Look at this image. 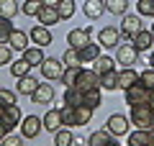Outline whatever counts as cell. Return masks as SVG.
<instances>
[{
    "label": "cell",
    "instance_id": "cell-1",
    "mask_svg": "<svg viewBox=\"0 0 154 146\" xmlns=\"http://www.w3.org/2000/svg\"><path fill=\"white\" fill-rule=\"evenodd\" d=\"M128 120H131V126H136V128H144L149 131L154 126V108L149 103L144 105H131L128 108Z\"/></svg>",
    "mask_w": 154,
    "mask_h": 146
},
{
    "label": "cell",
    "instance_id": "cell-2",
    "mask_svg": "<svg viewBox=\"0 0 154 146\" xmlns=\"http://www.w3.org/2000/svg\"><path fill=\"white\" fill-rule=\"evenodd\" d=\"M105 128H108L116 138H121V136H128V131H131V120H128V115L113 113L108 120H105Z\"/></svg>",
    "mask_w": 154,
    "mask_h": 146
},
{
    "label": "cell",
    "instance_id": "cell-3",
    "mask_svg": "<svg viewBox=\"0 0 154 146\" xmlns=\"http://www.w3.org/2000/svg\"><path fill=\"white\" fill-rule=\"evenodd\" d=\"M64 69H67V64L62 59H57V56H46L44 64H41V75H44V80H62Z\"/></svg>",
    "mask_w": 154,
    "mask_h": 146
},
{
    "label": "cell",
    "instance_id": "cell-4",
    "mask_svg": "<svg viewBox=\"0 0 154 146\" xmlns=\"http://www.w3.org/2000/svg\"><path fill=\"white\" fill-rule=\"evenodd\" d=\"M123 97H126L128 108H131V105H144V103H149V87H144L141 82H136V85H131L128 90H123Z\"/></svg>",
    "mask_w": 154,
    "mask_h": 146
},
{
    "label": "cell",
    "instance_id": "cell-5",
    "mask_svg": "<svg viewBox=\"0 0 154 146\" xmlns=\"http://www.w3.org/2000/svg\"><path fill=\"white\" fill-rule=\"evenodd\" d=\"M141 16L139 13H126L123 16V23H121V41H128L131 44V36L136 31H141Z\"/></svg>",
    "mask_w": 154,
    "mask_h": 146
},
{
    "label": "cell",
    "instance_id": "cell-6",
    "mask_svg": "<svg viewBox=\"0 0 154 146\" xmlns=\"http://www.w3.org/2000/svg\"><path fill=\"white\" fill-rule=\"evenodd\" d=\"M113 59H116V64H121V67H131V64H136L139 51L134 49V44H118Z\"/></svg>",
    "mask_w": 154,
    "mask_h": 146
},
{
    "label": "cell",
    "instance_id": "cell-7",
    "mask_svg": "<svg viewBox=\"0 0 154 146\" xmlns=\"http://www.w3.org/2000/svg\"><path fill=\"white\" fill-rule=\"evenodd\" d=\"M41 131H44V123H41L38 115H23V120H21V136L23 138H36Z\"/></svg>",
    "mask_w": 154,
    "mask_h": 146
},
{
    "label": "cell",
    "instance_id": "cell-8",
    "mask_svg": "<svg viewBox=\"0 0 154 146\" xmlns=\"http://www.w3.org/2000/svg\"><path fill=\"white\" fill-rule=\"evenodd\" d=\"M72 87H77L80 92H88V90H93V87H100L98 85V72H95V69H85V67H82Z\"/></svg>",
    "mask_w": 154,
    "mask_h": 146
},
{
    "label": "cell",
    "instance_id": "cell-9",
    "mask_svg": "<svg viewBox=\"0 0 154 146\" xmlns=\"http://www.w3.org/2000/svg\"><path fill=\"white\" fill-rule=\"evenodd\" d=\"M90 31H93V26H85V28H72L69 33H67V44H69L72 49H80L88 46L90 44Z\"/></svg>",
    "mask_w": 154,
    "mask_h": 146
},
{
    "label": "cell",
    "instance_id": "cell-10",
    "mask_svg": "<svg viewBox=\"0 0 154 146\" xmlns=\"http://www.w3.org/2000/svg\"><path fill=\"white\" fill-rule=\"evenodd\" d=\"M98 44L103 49H116L118 44H121V28H116V26H105L103 31L98 33Z\"/></svg>",
    "mask_w": 154,
    "mask_h": 146
},
{
    "label": "cell",
    "instance_id": "cell-11",
    "mask_svg": "<svg viewBox=\"0 0 154 146\" xmlns=\"http://www.w3.org/2000/svg\"><path fill=\"white\" fill-rule=\"evenodd\" d=\"M21 120H23V113H21V108L18 105H5V110H3V118H0V123L8 128V133H13V128L16 126H21Z\"/></svg>",
    "mask_w": 154,
    "mask_h": 146
},
{
    "label": "cell",
    "instance_id": "cell-12",
    "mask_svg": "<svg viewBox=\"0 0 154 146\" xmlns=\"http://www.w3.org/2000/svg\"><path fill=\"white\" fill-rule=\"evenodd\" d=\"M28 38H31L33 41V46H51V41H54V36H51V31L46 26H41V23H38V26H33L31 31H28Z\"/></svg>",
    "mask_w": 154,
    "mask_h": 146
},
{
    "label": "cell",
    "instance_id": "cell-13",
    "mask_svg": "<svg viewBox=\"0 0 154 146\" xmlns=\"http://www.w3.org/2000/svg\"><path fill=\"white\" fill-rule=\"evenodd\" d=\"M31 100H33V105H49L54 100V87L46 85V82H38V87L31 92Z\"/></svg>",
    "mask_w": 154,
    "mask_h": 146
},
{
    "label": "cell",
    "instance_id": "cell-14",
    "mask_svg": "<svg viewBox=\"0 0 154 146\" xmlns=\"http://www.w3.org/2000/svg\"><path fill=\"white\" fill-rule=\"evenodd\" d=\"M131 44H134V49H136L139 54H141V51H149V49L154 46V36H152V31L141 28V31H136L131 36Z\"/></svg>",
    "mask_w": 154,
    "mask_h": 146
},
{
    "label": "cell",
    "instance_id": "cell-15",
    "mask_svg": "<svg viewBox=\"0 0 154 146\" xmlns=\"http://www.w3.org/2000/svg\"><path fill=\"white\" fill-rule=\"evenodd\" d=\"M36 18H38V23L46 26V28H51L54 23L62 21V18H59V11H57L54 5H41V8H38V13H36Z\"/></svg>",
    "mask_w": 154,
    "mask_h": 146
},
{
    "label": "cell",
    "instance_id": "cell-16",
    "mask_svg": "<svg viewBox=\"0 0 154 146\" xmlns=\"http://www.w3.org/2000/svg\"><path fill=\"white\" fill-rule=\"evenodd\" d=\"M28 41H31V38H28V33H26V31H21V28H13L11 38H8V46L16 49V51H26V49L31 46Z\"/></svg>",
    "mask_w": 154,
    "mask_h": 146
},
{
    "label": "cell",
    "instance_id": "cell-17",
    "mask_svg": "<svg viewBox=\"0 0 154 146\" xmlns=\"http://www.w3.org/2000/svg\"><path fill=\"white\" fill-rule=\"evenodd\" d=\"M41 123H44V131H49V133H57L59 128H64V126H62V118H59V108L46 110V115L41 118Z\"/></svg>",
    "mask_w": 154,
    "mask_h": 146
},
{
    "label": "cell",
    "instance_id": "cell-18",
    "mask_svg": "<svg viewBox=\"0 0 154 146\" xmlns=\"http://www.w3.org/2000/svg\"><path fill=\"white\" fill-rule=\"evenodd\" d=\"M82 13L90 18V21H98V18L105 13V3L103 0H85L82 3Z\"/></svg>",
    "mask_w": 154,
    "mask_h": 146
},
{
    "label": "cell",
    "instance_id": "cell-19",
    "mask_svg": "<svg viewBox=\"0 0 154 146\" xmlns=\"http://www.w3.org/2000/svg\"><path fill=\"white\" fill-rule=\"evenodd\" d=\"M139 82V72L134 69V67H123L121 72H118V90H128L131 85H136Z\"/></svg>",
    "mask_w": 154,
    "mask_h": 146
},
{
    "label": "cell",
    "instance_id": "cell-20",
    "mask_svg": "<svg viewBox=\"0 0 154 146\" xmlns=\"http://www.w3.org/2000/svg\"><path fill=\"white\" fill-rule=\"evenodd\" d=\"M126 144H128V146H146V144H152V133H149V131H144V128L128 131Z\"/></svg>",
    "mask_w": 154,
    "mask_h": 146
},
{
    "label": "cell",
    "instance_id": "cell-21",
    "mask_svg": "<svg viewBox=\"0 0 154 146\" xmlns=\"http://www.w3.org/2000/svg\"><path fill=\"white\" fill-rule=\"evenodd\" d=\"M100 49L103 46H100V44H93V41H90L88 46H82L80 49V64H93V62L100 56Z\"/></svg>",
    "mask_w": 154,
    "mask_h": 146
},
{
    "label": "cell",
    "instance_id": "cell-22",
    "mask_svg": "<svg viewBox=\"0 0 154 146\" xmlns=\"http://www.w3.org/2000/svg\"><path fill=\"white\" fill-rule=\"evenodd\" d=\"M23 59H26L31 67H41L44 59H46V54H44V49H41V46H28L26 51H23Z\"/></svg>",
    "mask_w": 154,
    "mask_h": 146
},
{
    "label": "cell",
    "instance_id": "cell-23",
    "mask_svg": "<svg viewBox=\"0 0 154 146\" xmlns=\"http://www.w3.org/2000/svg\"><path fill=\"white\" fill-rule=\"evenodd\" d=\"M98 85H100V90H118V69H110V72H105V75H98Z\"/></svg>",
    "mask_w": 154,
    "mask_h": 146
},
{
    "label": "cell",
    "instance_id": "cell-24",
    "mask_svg": "<svg viewBox=\"0 0 154 146\" xmlns=\"http://www.w3.org/2000/svg\"><path fill=\"white\" fill-rule=\"evenodd\" d=\"M36 87H38V80H36L33 75H26V77H18V87H16V92H18V95H31Z\"/></svg>",
    "mask_w": 154,
    "mask_h": 146
},
{
    "label": "cell",
    "instance_id": "cell-25",
    "mask_svg": "<svg viewBox=\"0 0 154 146\" xmlns=\"http://www.w3.org/2000/svg\"><path fill=\"white\" fill-rule=\"evenodd\" d=\"M59 118H62V126H64V128H75V126H77V108H72V105H62V108H59Z\"/></svg>",
    "mask_w": 154,
    "mask_h": 146
},
{
    "label": "cell",
    "instance_id": "cell-26",
    "mask_svg": "<svg viewBox=\"0 0 154 146\" xmlns=\"http://www.w3.org/2000/svg\"><path fill=\"white\" fill-rule=\"evenodd\" d=\"M110 138H116L113 133H110L108 128H100V131H93V133L88 136V146H105Z\"/></svg>",
    "mask_w": 154,
    "mask_h": 146
},
{
    "label": "cell",
    "instance_id": "cell-27",
    "mask_svg": "<svg viewBox=\"0 0 154 146\" xmlns=\"http://www.w3.org/2000/svg\"><path fill=\"white\" fill-rule=\"evenodd\" d=\"M100 103H103V95H100V87H93V90L82 92V105H88V108H100Z\"/></svg>",
    "mask_w": 154,
    "mask_h": 146
},
{
    "label": "cell",
    "instance_id": "cell-28",
    "mask_svg": "<svg viewBox=\"0 0 154 146\" xmlns=\"http://www.w3.org/2000/svg\"><path fill=\"white\" fill-rule=\"evenodd\" d=\"M93 64H95L93 69L98 72V75H105V72H110V69H116V59H113V56H108V54H100L98 59L93 62Z\"/></svg>",
    "mask_w": 154,
    "mask_h": 146
},
{
    "label": "cell",
    "instance_id": "cell-29",
    "mask_svg": "<svg viewBox=\"0 0 154 146\" xmlns=\"http://www.w3.org/2000/svg\"><path fill=\"white\" fill-rule=\"evenodd\" d=\"M8 67H11V75L16 77V80H18V77H26V75H31V69H33V67L28 64V62L23 59V56H21V59H16V62H11Z\"/></svg>",
    "mask_w": 154,
    "mask_h": 146
},
{
    "label": "cell",
    "instance_id": "cell-30",
    "mask_svg": "<svg viewBox=\"0 0 154 146\" xmlns=\"http://www.w3.org/2000/svg\"><path fill=\"white\" fill-rule=\"evenodd\" d=\"M54 136V146H75V133H72V128H59Z\"/></svg>",
    "mask_w": 154,
    "mask_h": 146
},
{
    "label": "cell",
    "instance_id": "cell-31",
    "mask_svg": "<svg viewBox=\"0 0 154 146\" xmlns=\"http://www.w3.org/2000/svg\"><path fill=\"white\" fill-rule=\"evenodd\" d=\"M103 3H105V11L113 16H126L128 11V0H103Z\"/></svg>",
    "mask_w": 154,
    "mask_h": 146
},
{
    "label": "cell",
    "instance_id": "cell-32",
    "mask_svg": "<svg viewBox=\"0 0 154 146\" xmlns=\"http://www.w3.org/2000/svg\"><path fill=\"white\" fill-rule=\"evenodd\" d=\"M21 13V5L16 0H0V16L3 18H16Z\"/></svg>",
    "mask_w": 154,
    "mask_h": 146
},
{
    "label": "cell",
    "instance_id": "cell-33",
    "mask_svg": "<svg viewBox=\"0 0 154 146\" xmlns=\"http://www.w3.org/2000/svg\"><path fill=\"white\" fill-rule=\"evenodd\" d=\"M64 105L80 108V105H82V92L77 90V87H67V90H64Z\"/></svg>",
    "mask_w": 154,
    "mask_h": 146
},
{
    "label": "cell",
    "instance_id": "cell-34",
    "mask_svg": "<svg viewBox=\"0 0 154 146\" xmlns=\"http://www.w3.org/2000/svg\"><path fill=\"white\" fill-rule=\"evenodd\" d=\"M13 28H16V26L11 23V18H3V16H0V46H3V44H8Z\"/></svg>",
    "mask_w": 154,
    "mask_h": 146
},
{
    "label": "cell",
    "instance_id": "cell-35",
    "mask_svg": "<svg viewBox=\"0 0 154 146\" xmlns=\"http://www.w3.org/2000/svg\"><path fill=\"white\" fill-rule=\"evenodd\" d=\"M57 11H59V18H62V21L72 18V16H75V0H59Z\"/></svg>",
    "mask_w": 154,
    "mask_h": 146
},
{
    "label": "cell",
    "instance_id": "cell-36",
    "mask_svg": "<svg viewBox=\"0 0 154 146\" xmlns=\"http://www.w3.org/2000/svg\"><path fill=\"white\" fill-rule=\"evenodd\" d=\"M136 13L141 18H154V0H139L136 3Z\"/></svg>",
    "mask_w": 154,
    "mask_h": 146
},
{
    "label": "cell",
    "instance_id": "cell-37",
    "mask_svg": "<svg viewBox=\"0 0 154 146\" xmlns=\"http://www.w3.org/2000/svg\"><path fill=\"white\" fill-rule=\"evenodd\" d=\"M93 113H95L93 108H88V105H80V108H77V128H80V126H88L90 120H93Z\"/></svg>",
    "mask_w": 154,
    "mask_h": 146
},
{
    "label": "cell",
    "instance_id": "cell-38",
    "mask_svg": "<svg viewBox=\"0 0 154 146\" xmlns=\"http://www.w3.org/2000/svg\"><path fill=\"white\" fill-rule=\"evenodd\" d=\"M41 5H44V0H23L21 13H23V16H36Z\"/></svg>",
    "mask_w": 154,
    "mask_h": 146
},
{
    "label": "cell",
    "instance_id": "cell-39",
    "mask_svg": "<svg viewBox=\"0 0 154 146\" xmlns=\"http://www.w3.org/2000/svg\"><path fill=\"white\" fill-rule=\"evenodd\" d=\"M62 62H64L67 67H82V64H80V51H77V49H72V46H69V49L64 51Z\"/></svg>",
    "mask_w": 154,
    "mask_h": 146
},
{
    "label": "cell",
    "instance_id": "cell-40",
    "mask_svg": "<svg viewBox=\"0 0 154 146\" xmlns=\"http://www.w3.org/2000/svg\"><path fill=\"white\" fill-rule=\"evenodd\" d=\"M80 69H82V67H67L64 75H62V85L72 87V85H75V80H77V75H80Z\"/></svg>",
    "mask_w": 154,
    "mask_h": 146
},
{
    "label": "cell",
    "instance_id": "cell-41",
    "mask_svg": "<svg viewBox=\"0 0 154 146\" xmlns=\"http://www.w3.org/2000/svg\"><path fill=\"white\" fill-rule=\"evenodd\" d=\"M0 103H3V105H18V92L0 87Z\"/></svg>",
    "mask_w": 154,
    "mask_h": 146
},
{
    "label": "cell",
    "instance_id": "cell-42",
    "mask_svg": "<svg viewBox=\"0 0 154 146\" xmlns=\"http://www.w3.org/2000/svg\"><path fill=\"white\" fill-rule=\"evenodd\" d=\"M139 82H141L144 87H149V90H154V69L149 67V69L139 72Z\"/></svg>",
    "mask_w": 154,
    "mask_h": 146
},
{
    "label": "cell",
    "instance_id": "cell-43",
    "mask_svg": "<svg viewBox=\"0 0 154 146\" xmlns=\"http://www.w3.org/2000/svg\"><path fill=\"white\" fill-rule=\"evenodd\" d=\"M11 62H13V49L8 46V44H3V46H0V67L11 64Z\"/></svg>",
    "mask_w": 154,
    "mask_h": 146
},
{
    "label": "cell",
    "instance_id": "cell-44",
    "mask_svg": "<svg viewBox=\"0 0 154 146\" xmlns=\"http://www.w3.org/2000/svg\"><path fill=\"white\" fill-rule=\"evenodd\" d=\"M0 146H23V136H16V133H8L5 138L0 141Z\"/></svg>",
    "mask_w": 154,
    "mask_h": 146
},
{
    "label": "cell",
    "instance_id": "cell-45",
    "mask_svg": "<svg viewBox=\"0 0 154 146\" xmlns=\"http://www.w3.org/2000/svg\"><path fill=\"white\" fill-rule=\"evenodd\" d=\"M5 136H8V128H5V126H3V123H0V141L5 138Z\"/></svg>",
    "mask_w": 154,
    "mask_h": 146
},
{
    "label": "cell",
    "instance_id": "cell-46",
    "mask_svg": "<svg viewBox=\"0 0 154 146\" xmlns=\"http://www.w3.org/2000/svg\"><path fill=\"white\" fill-rule=\"evenodd\" d=\"M44 5H54L57 8V5H59V0H44Z\"/></svg>",
    "mask_w": 154,
    "mask_h": 146
},
{
    "label": "cell",
    "instance_id": "cell-47",
    "mask_svg": "<svg viewBox=\"0 0 154 146\" xmlns=\"http://www.w3.org/2000/svg\"><path fill=\"white\" fill-rule=\"evenodd\" d=\"M149 105L154 108V90H149Z\"/></svg>",
    "mask_w": 154,
    "mask_h": 146
},
{
    "label": "cell",
    "instance_id": "cell-48",
    "mask_svg": "<svg viewBox=\"0 0 154 146\" xmlns=\"http://www.w3.org/2000/svg\"><path fill=\"white\" fill-rule=\"evenodd\" d=\"M105 146H121V144H118V138H110V141H108Z\"/></svg>",
    "mask_w": 154,
    "mask_h": 146
},
{
    "label": "cell",
    "instance_id": "cell-49",
    "mask_svg": "<svg viewBox=\"0 0 154 146\" xmlns=\"http://www.w3.org/2000/svg\"><path fill=\"white\" fill-rule=\"evenodd\" d=\"M149 64H152V69H154V51L149 54Z\"/></svg>",
    "mask_w": 154,
    "mask_h": 146
},
{
    "label": "cell",
    "instance_id": "cell-50",
    "mask_svg": "<svg viewBox=\"0 0 154 146\" xmlns=\"http://www.w3.org/2000/svg\"><path fill=\"white\" fill-rule=\"evenodd\" d=\"M149 133H152V144H154V126H152V128H149Z\"/></svg>",
    "mask_w": 154,
    "mask_h": 146
},
{
    "label": "cell",
    "instance_id": "cell-51",
    "mask_svg": "<svg viewBox=\"0 0 154 146\" xmlns=\"http://www.w3.org/2000/svg\"><path fill=\"white\" fill-rule=\"evenodd\" d=\"M3 110H5V105H3V103H0V118H3Z\"/></svg>",
    "mask_w": 154,
    "mask_h": 146
},
{
    "label": "cell",
    "instance_id": "cell-52",
    "mask_svg": "<svg viewBox=\"0 0 154 146\" xmlns=\"http://www.w3.org/2000/svg\"><path fill=\"white\" fill-rule=\"evenodd\" d=\"M149 31H152V36H154V23H152V28H149Z\"/></svg>",
    "mask_w": 154,
    "mask_h": 146
},
{
    "label": "cell",
    "instance_id": "cell-53",
    "mask_svg": "<svg viewBox=\"0 0 154 146\" xmlns=\"http://www.w3.org/2000/svg\"><path fill=\"white\" fill-rule=\"evenodd\" d=\"M146 146H154V144H146Z\"/></svg>",
    "mask_w": 154,
    "mask_h": 146
},
{
    "label": "cell",
    "instance_id": "cell-54",
    "mask_svg": "<svg viewBox=\"0 0 154 146\" xmlns=\"http://www.w3.org/2000/svg\"><path fill=\"white\" fill-rule=\"evenodd\" d=\"M126 146H128V144H126Z\"/></svg>",
    "mask_w": 154,
    "mask_h": 146
}]
</instances>
